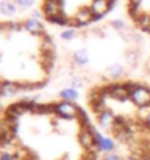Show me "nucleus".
<instances>
[{"instance_id": "obj_6", "label": "nucleus", "mask_w": 150, "mask_h": 160, "mask_svg": "<svg viewBox=\"0 0 150 160\" xmlns=\"http://www.w3.org/2000/svg\"><path fill=\"white\" fill-rule=\"evenodd\" d=\"M21 92V86L19 83H13V82H2L0 84V96L3 98H12Z\"/></svg>"}, {"instance_id": "obj_20", "label": "nucleus", "mask_w": 150, "mask_h": 160, "mask_svg": "<svg viewBox=\"0 0 150 160\" xmlns=\"http://www.w3.org/2000/svg\"><path fill=\"white\" fill-rule=\"evenodd\" d=\"M125 160H137V159H136V157H127Z\"/></svg>"}, {"instance_id": "obj_21", "label": "nucleus", "mask_w": 150, "mask_h": 160, "mask_svg": "<svg viewBox=\"0 0 150 160\" xmlns=\"http://www.w3.org/2000/svg\"><path fill=\"white\" fill-rule=\"evenodd\" d=\"M2 2H13V3H15V0H0V3H2Z\"/></svg>"}, {"instance_id": "obj_5", "label": "nucleus", "mask_w": 150, "mask_h": 160, "mask_svg": "<svg viewBox=\"0 0 150 160\" xmlns=\"http://www.w3.org/2000/svg\"><path fill=\"white\" fill-rule=\"evenodd\" d=\"M79 143L83 146L88 152H95L98 150L95 144V135L93 131H88V130H82V132L79 134Z\"/></svg>"}, {"instance_id": "obj_18", "label": "nucleus", "mask_w": 150, "mask_h": 160, "mask_svg": "<svg viewBox=\"0 0 150 160\" xmlns=\"http://www.w3.org/2000/svg\"><path fill=\"white\" fill-rule=\"evenodd\" d=\"M104 160H121V157L118 154H112V153H109L106 156L104 157Z\"/></svg>"}, {"instance_id": "obj_1", "label": "nucleus", "mask_w": 150, "mask_h": 160, "mask_svg": "<svg viewBox=\"0 0 150 160\" xmlns=\"http://www.w3.org/2000/svg\"><path fill=\"white\" fill-rule=\"evenodd\" d=\"M130 99L138 106H149L150 105V89L146 86L138 84V88L134 92L130 93Z\"/></svg>"}, {"instance_id": "obj_22", "label": "nucleus", "mask_w": 150, "mask_h": 160, "mask_svg": "<svg viewBox=\"0 0 150 160\" xmlns=\"http://www.w3.org/2000/svg\"><path fill=\"white\" fill-rule=\"evenodd\" d=\"M143 160H150V157H144V159H143Z\"/></svg>"}, {"instance_id": "obj_2", "label": "nucleus", "mask_w": 150, "mask_h": 160, "mask_svg": "<svg viewBox=\"0 0 150 160\" xmlns=\"http://www.w3.org/2000/svg\"><path fill=\"white\" fill-rule=\"evenodd\" d=\"M77 111H79V106L73 105L71 102L67 101L54 105V112L61 118H75V117H77Z\"/></svg>"}, {"instance_id": "obj_8", "label": "nucleus", "mask_w": 150, "mask_h": 160, "mask_svg": "<svg viewBox=\"0 0 150 160\" xmlns=\"http://www.w3.org/2000/svg\"><path fill=\"white\" fill-rule=\"evenodd\" d=\"M73 60H75V64L77 66H85V64L89 61V54L85 48H79L73 52Z\"/></svg>"}, {"instance_id": "obj_7", "label": "nucleus", "mask_w": 150, "mask_h": 160, "mask_svg": "<svg viewBox=\"0 0 150 160\" xmlns=\"http://www.w3.org/2000/svg\"><path fill=\"white\" fill-rule=\"evenodd\" d=\"M25 25V31L31 32V34H44V26L38 19H28V21L23 22Z\"/></svg>"}, {"instance_id": "obj_12", "label": "nucleus", "mask_w": 150, "mask_h": 160, "mask_svg": "<svg viewBox=\"0 0 150 160\" xmlns=\"http://www.w3.org/2000/svg\"><path fill=\"white\" fill-rule=\"evenodd\" d=\"M106 73H108L109 77H112V79H118V77L122 76V73H124V68H122V66H120V64H114V66L108 67Z\"/></svg>"}, {"instance_id": "obj_10", "label": "nucleus", "mask_w": 150, "mask_h": 160, "mask_svg": "<svg viewBox=\"0 0 150 160\" xmlns=\"http://www.w3.org/2000/svg\"><path fill=\"white\" fill-rule=\"evenodd\" d=\"M60 96H61V99H64V101L71 102V101H77L79 93H77L76 89L70 88V89H63L61 92H60Z\"/></svg>"}, {"instance_id": "obj_23", "label": "nucleus", "mask_w": 150, "mask_h": 160, "mask_svg": "<svg viewBox=\"0 0 150 160\" xmlns=\"http://www.w3.org/2000/svg\"><path fill=\"white\" fill-rule=\"evenodd\" d=\"M0 111H2V105H0Z\"/></svg>"}, {"instance_id": "obj_15", "label": "nucleus", "mask_w": 150, "mask_h": 160, "mask_svg": "<svg viewBox=\"0 0 150 160\" xmlns=\"http://www.w3.org/2000/svg\"><path fill=\"white\" fill-rule=\"evenodd\" d=\"M111 26L117 31H127V25L122 21H112L111 22Z\"/></svg>"}, {"instance_id": "obj_4", "label": "nucleus", "mask_w": 150, "mask_h": 160, "mask_svg": "<svg viewBox=\"0 0 150 160\" xmlns=\"http://www.w3.org/2000/svg\"><path fill=\"white\" fill-rule=\"evenodd\" d=\"M98 122H99L101 128H104V130H114L117 125V118L114 117L111 111L106 109L98 115Z\"/></svg>"}, {"instance_id": "obj_19", "label": "nucleus", "mask_w": 150, "mask_h": 160, "mask_svg": "<svg viewBox=\"0 0 150 160\" xmlns=\"http://www.w3.org/2000/svg\"><path fill=\"white\" fill-rule=\"evenodd\" d=\"M146 124H147V125L150 127V114L147 115V118H146Z\"/></svg>"}, {"instance_id": "obj_9", "label": "nucleus", "mask_w": 150, "mask_h": 160, "mask_svg": "<svg viewBox=\"0 0 150 160\" xmlns=\"http://www.w3.org/2000/svg\"><path fill=\"white\" fill-rule=\"evenodd\" d=\"M16 10H18V6L13 2H2L0 3V13L2 15L10 16V15H15Z\"/></svg>"}, {"instance_id": "obj_14", "label": "nucleus", "mask_w": 150, "mask_h": 160, "mask_svg": "<svg viewBox=\"0 0 150 160\" xmlns=\"http://www.w3.org/2000/svg\"><path fill=\"white\" fill-rule=\"evenodd\" d=\"M76 37V29H73V28H69V29L63 31L61 32V38L66 39V41H69V39H73Z\"/></svg>"}, {"instance_id": "obj_3", "label": "nucleus", "mask_w": 150, "mask_h": 160, "mask_svg": "<svg viewBox=\"0 0 150 160\" xmlns=\"http://www.w3.org/2000/svg\"><path fill=\"white\" fill-rule=\"evenodd\" d=\"M108 90L109 98H114V99H120V101H127L130 99V93L125 88V84H111L106 88Z\"/></svg>"}, {"instance_id": "obj_11", "label": "nucleus", "mask_w": 150, "mask_h": 160, "mask_svg": "<svg viewBox=\"0 0 150 160\" xmlns=\"http://www.w3.org/2000/svg\"><path fill=\"white\" fill-rule=\"evenodd\" d=\"M115 148V144L111 138H106L104 137V140L101 141V144L98 146V152H106V153H111Z\"/></svg>"}, {"instance_id": "obj_16", "label": "nucleus", "mask_w": 150, "mask_h": 160, "mask_svg": "<svg viewBox=\"0 0 150 160\" xmlns=\"http://www.w3.org/2000/svg\"><path fill=\"white\" fill-rule=\"evenodd\" d=\"M80 86H82V79H80V77H73V79H71V88L79 89Z\"/></svg>"}, {"instance_id": "obj_13", "label": "nucleus", "mask_w": 150, "mask_h": 160, "mask_svg": "<svg viewBox=\"0 0 150 160\" xmlns=\"http://www.w3.org/2000/svg\"><path fill=\"white\" fill-rule=\"evenodd\" d=\"M41 50L42 52H48V51H54V45H53V39L50 37L44 35L41 39Z\"/></svg>"}, {"instance_id": "obj_17", "label": "nucleus", "mask_w": 150, "mask_h": 160, "mask_svg": "<svg viewBox=\"0 0 150 160\" xmlns=\"http://www.w3.org/2000/svg\"><path fill=\"white\" fill-rule=\"evenodd\" d=\"M127 60H128L130 63H136L137 61V52H134V51L127 52Z\"/></svg>"}]
</instances>
